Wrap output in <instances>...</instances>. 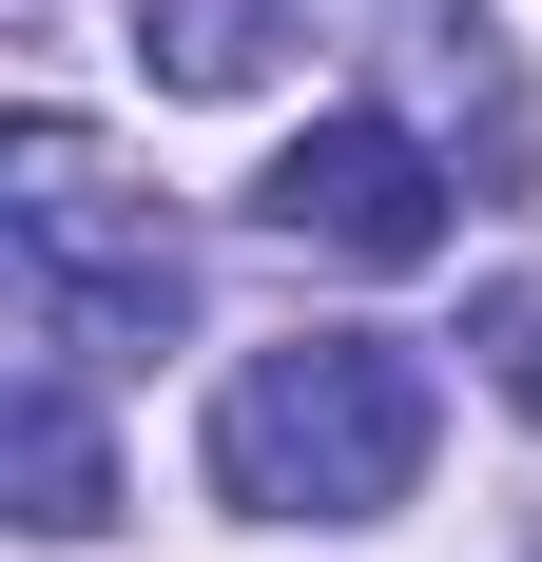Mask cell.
Returning <instances> with one entry per match:
<instances>
[{"instance_id": "obj_5", "label": "cell", "mask_w": 542, "mask_h": 562, "mask_svg": "<svg viewBox=\"0 0 542 562\" xmlns=\"http://www.w3.org/2000/svg\"><path fill=\"white\" fill-rule=\"evenodd\" d=\"M0 465H20V524H39V543H98L116 524V465H98V427H78V389H20V427H0Z\"/></svg>"}, {"instance_id": "obj_2", "label": "cell", "mask_w": 542, "mask_h": 562, "mask_svg": "<svg viewBox=\"0 0 542 562\" xmlns=\"http://www.w3.org/2000/svg\"><path fill=\"white\" fill-rule=\"evenodd\" d=\"M0 233H20V291H39L58 349L156 369V349L194 330V252H174V214L78 136V116H20V136H0Z\"/></svg>"}, {"instance_id": "obj_6", "label": "cell", "mask_w": 542, "mask_h": 562, "mask_svg": "<svg viewBox=\"0 0 542 562\" xmlns=\"http://www.w3.org/2000/svg\"><path fill=\"white\" fill-rule=\"evenodd\" d=\"M485 369H504V407H523V427H542V291H523V311H504V330H485Z\"/></svg>"}, {"instance_id": "obj_1", "label": "cell", "mask_w": 542, "mask_h": 562, "mask_svg": "<svg viewBox=\"0 0 542 562\" xmlns=\"http://www.w3.org/2000/svg\"><path fill=\"white\" fill-rule=\"evenodd\" d=\"M427 369L387 330H291V349H252L214 389V485L252 524H387L407 485H427Z\"/></svg>"}, {"instance_id": "obj_3", "label": "cell", "mask_w": 542, "mask_h": 562, "mask_svg": "<svg viewBox=\"0 0 542 562\" xmlns=\"http://www.w3.org/2000/svg\"><path fill=\"white\" fill-rule=\"evenodd\" d=\"M252 214L291 233V252H329V272H427L445 233H465V194H445V156L407 116H310V136L252 175Z\"/></svg>"}, {"instance_id": "obj_4", "label": "cell", "mask_w": 542, "mask_h": 562, "mask_svg": "<svg viewBox=\"0 0 542 562\" xmlns=\"http://www.w3.org/2000/svg\"><path fill=\"white\" fill-rule=\"evenodd\" d=\"M271 40H291V0H136V78L156 98H252Z\"/></svg>"}]
</instances>
